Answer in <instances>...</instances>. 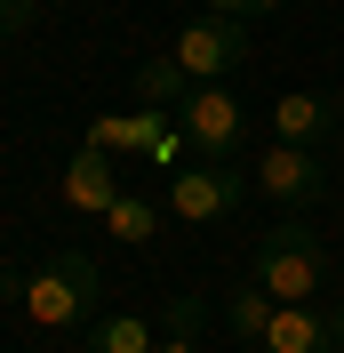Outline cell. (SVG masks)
<instances>
[{
  "mask_svg": "<svg viewBox=\"0 0 344 353\" xmlns=\"http://www.w3.org/2000/svg\"><path fill=\"white\" fill-rule=\"evenodd\" d=\"M208 17H233V24H257V17H280V0H208Z\"/></svg>",
  "mask_w": 344,
  "mask_h": 353,
  "instance_id": "9a60e30c",
  "label": "cell"
},
{
  "mask_svg": "<svg viewBox=\"0 0 344 353\" xmlns=\"http://www.w3.org/2000/svg\"><path fill=\"white\" fill-rule=\"evenodd\" d=\"M105 225H112V241H129V249H144L152 233H160V209H152L144 193H120V201H112V209H105Z\"/></svg>",
  "mask_w": 344,
  "mask_h": 353,
  "instance_id": "4fadbf2b",
  "label": "cell"
},
{
  "mask_svg": "<svg viewBox=\"0 0 344 353\" xmlns=\"http://www.w3.org/2000/svg\"><path fill=\"white\" fill-rule=\"evenodd\" d=\"M24 321L48 337H65V330H96L105 321V273H96V257L88 249H56V257L41 265V273H24Z\"/></svg>",
  "mask_w": 344,
  "mask_h": 353,
  "instance_id": "6da1fadb",
  "label": "cell"
},
{
  "mask_svg": "<svg viewBox=\"0 0 344 353\" xmlns=\"http://www.w3.org/2000/svg\"><path fill=\"white\" fill-rule=\"evenodd\" d=\"M169 57L193 72V81H224V72L248 57V24H233V17H200V24H184V32H176Z\"/></svg>",
  "mask_w": 344,
  "mask_h": 353,
  "instance_id": "8992f818",
  "label": "cell"
},
{
  "mask_svg": "<svg viewBox=\"0 0 344 353\" xmlns=\"http://www.w3.org/2000/svg\"><path fill=\"white\" fill-rule=\"evenodd\" d=\"M32 8H41V0H0V41H8V32H24V24H32Z\"/></svg>",
  "mask_w": 344,
  "mask_h": 353,
  "instance_id": "2e32d148",
  "label": "cell"
},
{
  "mask_svg": "<svg viewBox=\"0 0 344 353\" xmlns=\"http://www.w3.org/2000/svg\"><path fill=\"white\" fill-rule=\"evenodd\" d=\"M264 353H336V330H328V305H272V330H264Z\"/></svg>",
  "mask_w": 344,
  "mask_h": 353,
  "instance_id": "ba28073f",
  "label": "cell"
},
{
  "mask_svg": "<svg viewBox=\"0 0 344 353\" xmlns=\"http://www.w3.org/2000/svg\"><path fill=\"white\" fill-rule=\"evenodd\" d=\"M224 330H233L240 345H264V330H272V297H264L257 281H240L233 297H224Z\"/></svg>",
  "mask_w": 344,
  "mask_h": 353,
  "instance_id": "8fae6325",
  "label": "cell"
},
{
  "mask_svg": "<svg viewBox=\"0 0 344 353\" xmlns=\"http://www.w3.org/2000/svg\"><path fill=\"white\" fill-rule=\"evenodd\" d=\"M248 281H257L272 305H321V289H328V241L304 217L264 225V233H257V273H248Z\"/></svg>",
  "mask_w": 344,
  "mask_h": 353,
  "instance_id": "7a4b0ae2",
  "label": "cell"
},
{
  "mask_svg": "<svg viewBox=\"0 0 344 353\" xmlns=\"http://www.w3.org/2000/svg\"><path fill=\"white\" fill-rule=\"evenodd\" d=\"M200 321H208V305H200V297H176L169 330H160V353H200Z\"/></svg>",
  "mask_w": 344,
  "mask_h": 353,
  "instance_id": "5bb4252c",
  "label": "cell"
},
{
  "mask_svg": "<svg viewBox=\"0 0 344 353\" xmlns=\"http://www.w3.org/2000/svg\"><path fill=\"white\" fill-rule=\"evenodd\" d=\"M65 201L72 209H88V217H105L112 201H120V185H112V153L88 137V153H72V169H65Z\"/></svg>",
  "mask_w": 344,
  "mask_h": 353,
  "instance_id": "9c48e42d",
  "label": "cell"
},
{
  "mask_svg": "<svg viewBox=\"0 0 344 353\" xmlns=\"http://www.w3.org/2000/svg\"><path fill=\"white\" fill-rule=\"evenodd\" d=\"M136 105H152V112H169V121H176V105H184V97H193V72H184V65H176V57H144V65H136Z\"/></svg>",
  "mask_w": 344,
  "mask_h": 353,
  "instance_id": "30bf717a",
  "label": "cell"
},
{
  "mask_svg": "<svg viewBox=\"0 0 344 353\" xmlns=\"http://www.w3.org/2000/svg\"><path fill=\"white\" fill-rule=\"evenodd\" d=\"M257 185L280 201V209H312L328 193V153H297V145H272L257 153Z\"/></svg>",
  "mask_w": 344,
  "mask_h": 353,
  "instance_id": "52a82bcc",
  "label": "cell"
},
{
  "mask_svg": "<svg viewBox=\"0 0 344 353\" xmlns=\"http://www.w3.org/2000/svg\"><path fill=\"white\" fill-rule=\"evenodd\" d=\"M176 137H184V153L193 161H224L240 153V137H248V112H240V97L224 81H200L184 105H176Z\"/></svg>",
  "mask_w": 344,
  "mask_h": 353,
  "instance_id": "3957f363",
  "label": "cell"
},
{
  "mask_svg": "<svg viewBox=\"0 0 344 353\" xmlns=\"http://www.w3.org/2000/svg\"><path fill=\"white\" fill-rule=\"evenodd\" d=\"M272 145H297V153H328V145H344L336 97H321V88H280V97H272Z\"/></svg>",
  "mask_w": 344,
  "mask_h": 353,
  "instance_id": "5b68a950",
  "label": "cell"
},
{
  "mask_svg": "<svg viewBox=\"0 0 344 353\" xmlns=\"http://www.w3.org/2000/svg\"><path fill=\"white\" fill-rule=\"evenodd\" d=\"M88 353H160V345H152L144 313H105V321L88 330Z\"/></svg>",
  "mask_w": 344,
  "mask_h": 353,
  "instance_id": "7c38bea8",
  "label": "cell"
},
{
  "mask_svg": "<svg viewBox=\"0 0 344 353\" xmlns=\"http://www.w3.org/2000/svg\"><path fill=\"white\" fill-rule=\"evenodd\" d=\"M240 209V169L233 161H184V169L169 176V217L184 225H216Z\"/></svg>",
  "mask_w": 344,
  "mask_h": 353,
  "instance_id": "277c9868",
  "label": "cell"
},
{
  "mask_svg": "<svg viewBox=\"0 0 344 353\" xmlns=\"http://www.w3.org/2000/svg\"><path fill=\"white\" fill-rule=\"evenodd\" d=\"M328 330H336V353H344V297L328 305Z\"/></svg>",
  "mask_w": 344,
  "mask_h": 353,
  "instance_id": "e0dca14e",
  "label": "cell"
}]
</instances>
